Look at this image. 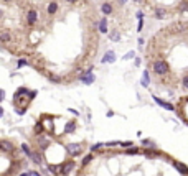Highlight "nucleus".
Here are the masks:
<instances>
[{"label":"nucleus","instance_id":"f257e3e1","mask_svg":"<svg viewBox=\"0 0 188 176\" xmlns=\"http://www.w3.org/2000/svg\"><path fill=\"white\" fill-rule=\"evenodd\" d=\"M154 71H155V74H158V76L167 74V72H168V64H167V61H163V59L155 61V64H154Z\"/></svg>","mask_w":188,"mask_h":176},{"label":"nucleus","instance_id":"f03ea898","mask_svg":"<svg viewBox=\"0 0 188 176\" xmlns=\"http://www.w3.org/2000/svg\"><path fill=\"white\" fill-rule=\"evenodd\" d=\"M66 151L71 157H78L81 153V145L79 143H69V145H66Z\"/></svg>","mask_w":188,"mask_h":176},{"label":"nucleus","instance_id":"7ed1b4c3","mask_svg":"<svg viewBox=\"0 0 188 176\" xmlns=\"http://www.w3.org/2000/svg\"><path fill=\"white\" fill-rule=\"evenodd\" d=\"M73 168H74V163H73V161L64 163V165L61 166V174H68V173H71Z\"/></svg>","mask_w":188,"mask_h":176},{"label":"nucleus","instance_id":"20e7f679","mask_svg":"<svg viewBox=\"0 0 188 176\" xmlns=\"http://www.w3.org/2000/svg\"><path fill=\"white\" fill-rule=\"evenodd\" d=\"M154 100L157 102L158 105H162L163 109H167V110H173V105H172V104H168V102H165V100L158 99V97H154Z\"/></svg>","mask_w":188,"mask_h":176},{"label":"nucleus","instance_id":"39448f33","mask_svg":"<svg viewBox=\"0 0 188 176\" xmlns=\"http://www.w3.org/2000/svg\"><path fill=\"white\" fill-rule=\"evenodd\" d=\"M173 166L177 168V170H178L182 174H186V173H188V168H186L185 165H183V163H180V161H173Z\"/></svg>","mask_w":188,"mask_h":176},{"label":"nucleus","instance_id":"423d86ee","mask_svg":"<svg viewBox=\"0 0 188 176\" xmlns=\"http://www.w3.org/2000/svg\"><path fill=\"white\" fill-rule=\"evenodd\" d=\"M114 61H116V56H114L112 51H107V53H106V56L103 58V63H114Z\"/></svg>","mask_w":188,"mask_h":176},{"label":"nucleus","instance_id":"0eeeda50","mask_svg":"<svg viewBox=\"0 0 188 176\" xmlns=\"http://www.w3.org/2000/svg\"><path fill=\"white\" fill-rule=\"evenodd\" d=\"M27 20H28V23H30V25H33V23L36 22V12L35 10H30L27 13Z\"/></svg>","mask_w":188,"mask_h":176},{"label":"nucleus","instance_id":"6e6552de","mask_svg":"<svg viewBox=\"0 0 188 176\" xmlns=\"http://www.w3.org/2000/svg\"><path fill=\"white\" fill-rule=\"evenodd\" d=\"M0 148H2L3 151H12L13 145H12L10 142H7V140H2V142H0Z\"/></svg>","mask_w":188,"mask_h":176},{"label":"nucleus","instance_id":"1a4fd4ad","mask_svg":"<svg viewBox=\"0 0 188 176\" xmlns=\"http://www.w3.org/2000/svg\"><path fill=\"white\" fill-rule=\"evenodd\" d=\"M74 128H76V124H74V122H68L66 127H64V132H66V133H71V132H74Z\"/></svg>","mask_w":188,"mask_h":176},{"label":"nucleus","instance_id":"9d476101","mask_svg":"<svg viewBox=\"0 0 188 176\" xmlns=\"http://www.w3.org/2000/svg\"><path fill=\"white\" fill-rule=\"evenodd\" d=\"M99 31H101V33H106V31H107V20H106V18L101 20V23H99Z\"/></svg>","mask_w":188,"mask_h":176},{"label":"nucleus","instance_id":"9b49d317","mask_svg":"<svg viewBox=\"0 0 188 176\" xmlns=\"http://www.w3.org/2000/svg\"><path fill=\"white\" fill-rule=\"evenodd\" d=\"M165 15H167V12L163 9H157V10H155V17H157L158 20H163V18H165Z\"/></svg>","mask_w":188,"mask_h":176},{"label":"nucleus","instance_id":"f8f14e48","mask_svg":"<svg viewBox=\"0 0 188 176\" xmlns=\"http://www.w3.org/2000/svg\"><path fill=\"white\" fill-rule=\"evenodd\" d=\"M56 10H58V3H56V2H51L50 5H48V13H50V15H53Z\"/></svg>","mask_w":188,"mask_h":176},{"label":"nucleus","instance_id":"ddd939ff","mask_svg":"<svg viewBox=\"0 0 188 176\" xmlns=\"http://www.w3.org/2000/svg\"><path fill=\"white\" fill-rule=\"evenodd\" d=\"M111 40H112V41H117V40H121V33H119L117 30H114L112 33H111Z\"/></svg>","mask_w":188,"mask_h":176},{"label":"nucleus","instance_id":"4468645a","mask_svg":"<svg viewBox=\"0 0 188 176\" xmlns=\"http://www.w3.org/2000/svg\"><path fill=\"white\" fill-rule=\"evenodd\" d=\"M30 158L33 160L35 163H42V157H40V153H31V155H30Z\"/></svg>","mask_w":188,"mask_h":176},{"label":"nucleus","instance_id":"2eb2a0df","mask_svg":"<svg viewBox=\"0 0 188 176\" xmlns=\"http://www.w3.org/2000/svg\"><path fill=\"white\" fill-rule=\"evenodd\" d=\"M48 77H50V81H51V83H55V84H60V83H61V77H60V76L50 74V76H48Z\"/></svg>","mask_w":188,"mask_h":176},{"label":"nucleus","instance_id":"dca6fc26","mask_svg":"<svg viewBox=\"0 0 188 176\" xmlns=\"http://www.w3.org/2000/svg\"><path fill=\"white\" fill-rule=\"evenodd\" d=\"M103 12H104L106 15H109V13L112 12V7L109 5V3H104V5H103Z\"/></svg>","mask_w":188,"mask_h":176},{"label":"nucleus","instance_id":"f3484780","mask_svg":"<svg viewBox=\"0 0 188 176\" xmlns=\"http://www.w3.org/2000/svg\"><path fill=\"white\" fill-rule=\"evenodd\" d=\"M142 86H149V72H144V76H142Z\"/></svg>","mask_w":188,"mask_h":176},{"label":"nucleus","instance_id":"a211bd4d","mask_svg":"<svg viewBox=\"0 0 188 176\" xmlns=\"http://www.w3.org/2000/svg\"><path fill=\"white\" fill-rule=\"evenodd\" d=\"M178 9H180V12H188V0H186V2H182V3H180Z\"/></svg>","mask_w":188,"mask_h":176},{"label":"nucleus","instance_id":"6ab92c4d","mask_svg":"<svg viewBox=\"0 0 188 176\" xmlns=\"http://www.w3.org/2000/svg\"><path fill=\"white\" fill-rule=\"evenodd\" d=\"M22 150H23V151H25V153L28 155V157H30V155H31V151H30V150H28V145H25V143H23V145H22Z\"/></svg>","mask_w":188,"mask_h":176},{"label":"nucleus","instance_id":"aec40b11","mask_svg":"<svg viewBox=\"0 0 188 176\" xmlns=\"http://www.w3.org/2000/svg\"><path fill=\"white\" fill-rule=\"evenodd\" d=\"M91 160H92V155H88V157H86V158L83 160V165H88V163L91 161Z\"/></svg>","mask_w":188,"mask_h":176},{"label":"nucleus","instance_id":"412c9836","mask_svg":"<svg viewBox=\"0 0 188 176\" xmlns=\"http://www.w3.org/2000/svg\"><path fill=\"white\" fill-rule=\"evenodd\" d=\"M9 40H10V36H9V33H2V41H9Z\"/></svg>","mask_w":188,"mask_h":176},{"label":"nucleus","instance_id":"4be33fe9","mask_svg":"<svg viewBox=\"0 0 188 176\" xmlns=\"http://www.w3.org/2000/svg\"><path fill=\"white\" fill-rule=\"evenodd\" d=\"M134 56H136V53H134V51H130V53H127V55L124 56V58H125V59H130V58H134Z\"/></svg>","mask_w":188,"mask_h":176},{"label":"nucleus","instance_id":"5701e85b","mask_svg":"<svg viewBox=\"0 0 188 176\" xmlns=\"http://www.w3.org/2000/svg\"><path fill=\"white\" fill-rule=\"evenodd\" d=\"M183 87H185V89H188V76H185V77H183Z\"/></svg>","mask_w":188,"mask_h":176},{"label":"nucleus","instance_id":"b1692460","mask_svg":"<svg viewBox=\"0 0 188 176\" xmlns=\"http://www.w3.org/2000/svg\"><path fill=\"white\" fill-rule=\"evenodd\" d=\"M56 170H58L56 166H50V171H51V173H56Z\"/></svg>","mask_w":188,"mask_h":176},{"label":"nucleus","instance_id":"393cba45","mask_svg":"<svg viewBox=\"0 0 188 176\" xmlns=\"http://www.w3.org/2000/svg\"><path fill=\"white\" fill-rule=\"evenodd\" d=\"M30 176H42V174H38L36 171H30Z\"/></svg>","mask_w":188,"mask_h":176},{"label":"nucleus","instance_id":"a878e982","mask_svg":"<svg viewBox=\"0 0 188 176\" xmlns=\"http://www.w3.org/2000/svg\"><path fill=\"white\" fill-rule=\"evenodd\" d=\"M66 2H68V3H74L76 0H66Z\"/></svg>","mask_w":188,"mask_h":176},{"label":"nucleus","instance_id":"bb28decb","mask_svg":"<svg viewBox=\"0 0 188 176\" xmlns=\"http://www.w3.org/2000/svg\"><path fill=\"white\" fill-rule=\"evenodd\" d=\"M134 2H137V3H140V2H142V0H134Z\"/></svg>","mask_w":188,"mask_h":176},{"label":"nucleus","instance_id":"cd10ccee","mask_svg":"<svg viewBox=\"0 0 188 176\" xmlns=\"http://www.w3.org/2000/svg\"><path fill=\"white\" fill-rule=\"evenodd\" d=\"M3 2H10V0H3Z\"/></svg>","mask_w":188,"mask_h":176}]
</instances>
